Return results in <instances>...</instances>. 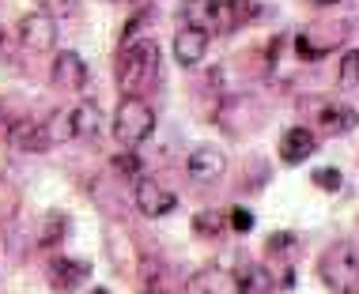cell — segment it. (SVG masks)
Masks as SVG:
<instances>
[{"label": "cell", "mask_w": 359, "mask_h": 294, "mask_svg": "<svg viewBox=\"0 0 359 294\" xmlns=\"http://www.w3.org/2000/svg\"><path fill=\"white\" fill-rule=\"evenodd\" d=\"M118 87L121 94H144L148 87L159 80V46L155 38H137V42H125L118 53Z\"/></svg>", "instance_id": "1"}, {"label": "cell", "mask_w": 359, "mask_h": 294, "mask_svg": "<svg viewBox=\"0 0 359 294\" xmlns=\"http://www.w3.org/2000/svg\"><path fill=\"white\" fill-rule=\"evenodd\" d=\"M318 276L333 294H359V249L352 241H333L318 257Z\"/></svg>", "instance_id": "2"}, {"label": "cell", "mask_w": 359, "mask_h": 294, "mask_svg": "<svg viewBox=\"0 0 359 294\" xmlns=\"http://www.w3.org/2000/svg\"><path fill=\"white\" fill-rule=\"evenodd\" d=\"M151 132H155L151 106L144 102L140 94H125L121 106H118V113H114V136H118V144L133 151V147H140Z\"/></svg>", "instance_id": "3"}, {"label": "cell", "mask_w": 359, "mask_h": 294, "mask_svg": "<svg viewBox=\"0 0 359 294\" xmlns=\"http://www.w3.org/2000/svg\"><path fill=\"white\" fill-rule=\"evenodd\" d=\"M15 34L31 53H53L57 49V19L50 12H27L19 19Z\"/></svg>", "instance_id": "4"}, {"label": "cell", "mask_w": 359, "mask_h": 294, "mask_svg": "<svg viewBox=\"0 0 359 294\" xmlns=\"http://www.w3.org/2000/svg\"><path fill=\"white\" fill-rule=\"evenodd\" d=\"M133 200H137L140 215H148V219H163V215H170L174 208H178V196H174L163 181H155V178H137Z\"/></svg>", "instance_id": "5"}, {"label": "cell", "mask_w": 359, "mask_h": 294, "mask_svg": "<svg viewBox=\"0 0 359 294\" xmlns=\"http://www.w3.org/2000/svg\"><path fill=\"white\" fill-rule=\"evenodd\" d=\"M50 80L57 91L65 94H80L87 87V64L80 53H72V49H65V53L53 57V68H50Z\"/></svg>", "instance_id": "6"}, {"label": "cell", "mask_w": 359, "mask_h": 294, "mask_svg": "<svg viewBox=\"0 0 359 294\" xmlns=\"http://www.w3.org/2000/svg\"><path fill=\"white\" fill-rule=\"evenodd\" d=\"M186 174H189V181H197V185H212V181H219L223 174H227V155L219 151V147H197V151L186 159Z\"/></svg>", "instance_id": "7"}, {"label": "cell", "mask_w": 359, "mask_h": 294, "mask_svg": "<svg viewBox=\"0 0 359 294\" xmlns=\"http://www.w3.org/2000/svg\"><path fill=\"white\" fill-rule=\"evenodd\" d=\"M205 53H208V31L178 23V31H174V57H178V64L193 68V64L205 61Z\"/></svg>", "instance_id": "8"}, {"label": "cell", "mask_w": 359, "mask_h": 294, "mask_svg": "<svg viewBox=\"0 0 359 294\" xmlns=\"http://www.w3.org/2000/svg\"><path fill=\"white\" fill-rule=\"evenodd\" d=\"M344 23H325V27H306L303 34H299V53L303 57H325L333 46L344 42Z\"/></svg>", "instance_id": "9"}, {"label": "cell", "mask_w": 359, "mask_h": 294, "mask_svg": "<svg viewBox=\"0 0 359 294\" xmlns=\"http://www.w3.org/2000/svg\"><path fill=\"white\" fill-rule=\"evenodd\" d=\"M8 140H12V147H19V151H27V155H42V151H50V136H46V121H15L12 125V132H8Z\"/></svg>", "instance_id": "10"}, {"label": "cell", "mask_w": 359, "mask_h": 294, "mask_svg": "<svg viewBox=\"0 0 359 294\" xmlns=\"http://www.w3.org/2000/svg\"><path fill=\"white\" fill-rule=\"evenodd\" d=\"M189 294H250L238 276H227L219 268H205L189 279Z\"/></svg>", "instance_id": "11"}, {"label": "cell", "mask_w": 359, "mask_h": 294, "mask_svg": "<svg viewBox=\"0 0 359 294\" xmlns=\"http://www.w3.org/2000/svg\"><path fill=\"white\" fill-rule=\"evenodd\" d=\"M314 151H318V136L310 132V129H303V125L287 129V132H284V140H280V159H284L287 166L306 162Z\"/></svg>", "instance_id": "12"}, {"label": "cell", "mask_w": 359, "mask_h": 294, "mask_svg": "<svg viewBox=\"0 0 359 294\" xmlns=\"http://www.w3.org/2000/svg\"><path fill=\"white\" fill-rule=\"evenodd\" d=\"M318 125H322L329 136H348L359 125V113L344 102H322L318 106Z\"/></svg>", "instance_id": "13"}, {"label": "cell", "mask_w": 359, "mask_h": 294, "mask_svg": "<svg viewBox=\"0 0 359 294\" xmlns=\"http://www.w3.org/2000/svg\"><path fill=\"white\" fill-rule=\"evenodd\" d=\"M178 23L201 27V31H208V34H212V31H219V27H227V23H223V15L208 4V0H182Z\"/></svg>", "instance_id": "14"}, {"label": "cell", "mask_w": 359, "mask_h": 294, "mask_svg": "<svg viewBox=\"0 0 359 294\" xmlns=\"http://www.w3.org/2000/svg\"><path fill=\"white\" fill-rule=\"evenodd\" d=\"M91 276V268H87L83 260H69V257H61V260H53L50 264V287L53 290H76L80 283Z\"/></svg>", "instance_id": "15"}, {"label": "cell", "mask_w": 359, "mask_h": 294, "mask_svg": "<svg viewBox=\"0 0 359 294\" xmlns=\"http://www.w3.org/2000/svg\"><path fill=\"white\" fill-rule=\"evenodd\" d=\"M72 129H76V140H95L102 132V110L95 102H80L72 110Z\"/></svg>", "instance_id": "16"}, {"label": "cell", "mask_w": 359, "mask_h": 294, "mask_svg": "<svg viewBox=\"0 0 359 294\" xmlns=\"http://www.w3.org/2000/svg\"><path fill=\"white\" fill-rule=\"evenodd\" d=\"M65 234H69V219H65L61 211H46L42 230H38V245H42V249H53V245H61Z\"/></svg>", "instance_id": "17"}, {"label": "cell", "mask_w": 359, "mask_h": 294, "mask_svg": "<svg viewBox=\"0 0 359 294\" xmlns=\"http://www.w3.org/2000/svg\"><path fill=\"white\" fill-rule=\"evenodd\" d=\"M46 136H50V144H69V140H76L72 110H53L50 117H46Z\"/></svg>", "instance_id": "18"}, {"label": "cell", "mask_w": 359, "mask_h": 294, "mask_svg": "<svg viewBox=\"0 0 359 294\" xmlns=\"http://www.w3.org/2000/svg\"><path fill=\"white\" fill-rule=\"evenodd\" d=\"M193 230L205 234V238H216V234L227 230V215L223 211H197L193 215Z\"/></svg>", "instance_id": "19"}, {"label": "cell", "mask_w": 359, "mask_h": 294, "mask_svg": "<svg viewBox=\"0 0 359 294\" xmlns=\"http://www.w3.org/2000/svg\"><path fill=\"white\" fill-rule=\"evenodd\" d=\"M337 80H341L344 91H359V49H352V53H344L341 68H337Z\"/></svg>", "instance_id": "20"}, {"label": "cell", "mask_w": 359, "mask_h": 294, "mask_svg": "<svg viewBox=\"0 0 359 294\" xmlns=\"http://www.w3.org/2000/svg\"><path fill=\"white\" fill-rule=\"evenodd\" d=\"M310 181H314L322 192H341V185H344V178H341L337 166H322V170H314V178H310Z\"/></svg>", "instance_id": "21"}, {"label": "cell", "mask_w": 359, "mask_h": 294, "mask_svg": "<svg viewBox=\"0 0 359 294\" xmlns=\"http://www.w3.org/2000/svg\"><path fill=\"white\" fill-rule=\"evenodd\" d=\"M227 227L238 230V234H250V230H254V211H250V208H231L227 211Z\"/></svg>", "instance_id": "22"}, {"label": "cell", "mask_w": 359, "mask_h": 294, "mask_svg": "<svg viewBox=\"0 0 359 294\" xmlns=\"http://www.w3.org/2000/svg\"><path fill=\"white\" fill-rule=\"evenodd\" d=\"M42 4V12L50 15H76L80 12V0H38Z\"/></svg>", "instance_id": "23"}, {"label": "cell", "mask_w": 359, "mask_h": 294, "mask_svg": "<svg viewBox=\"0 0 359 294\" xmlns=\"http://www.w3.org/2000/svg\"><path fill=\"white\" fill-rule=\"evenodd\" d=\"M291 234H276V238H269V257H287L291 253Z\"/></svg>", "instance_id": "24"}, {"label": "cell", "mask_w": 359, "mask_h": 294, "mask_svg": "<svg viewBox=\"0 0 359 294\" xmlns=\"http://www.w3.org/2000/svg\"><path fill=\"white\" fill-rule=\"evenodd\" d=\"M212 8H216V12L223 15V23H231V12H235L238 8V0H208Z\"/></svg>", "instance_id": "25"}, {"label": "cell", "mask_w": 359, "mask_h": 294, "mask_svg": "<svg viewBox=\"0 0 359 294\" xmlns=\"http://www.w3.org/2000/svg\"><path fill=\"white\" fill-rule=\"evenodd\" d=\"M118 170H125V174H137V159H133V151L125 147V159L118 155Z\"/></svg>", "instance_id": "26"}, {"label": "cell", "mask_w": 359, "mask_h": 294, "mask_svg": "<svg viewBox=\"0 0 359 294\" xmlns=\"http://www.w3.org/2000/svg\"><path fill=\"white\" fill-rule=\"evenodd\" d=\"M144 294H178V290H167V287H151V290H144Z\"/></svg>", "instance_id": "27"}, {"label": "cell", "mask_w": 359, "mask_h": 294, "mask_svg": "<svg viewBox=\"0 0 359 294\" xmlns=\"http://www.w3.org/2000/svg\"><path fill=\"white\" fill-rule=\"evenodd\" d=\"M91 294H110V290H102V287H95V290H91Z\"/></svg>", "instance_id": "28"}]
</instances>
